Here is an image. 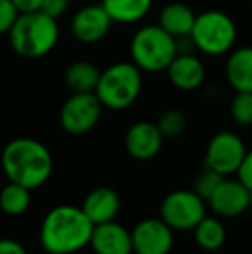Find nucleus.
Wrapping results in <instances>:
<instances>
[{"label":"nucleus","instance_id":"obj_22","mask_svg":"<svg viewBox=\"0 0 252 254\" xmlns=\"http://www.w3.org/2000/svg\"><path fill=\"white\" fill-rule=\"evenodd\" d=\"M31 204V190L19 184L9 182L0 190V209L9 216H19L26 213Z\"/></svg>","mask_w":252,"mask_h":254},{"label":"nucleus","instance_id":"obj_11","mask_svg":"<svg viewBox=\"0 0 252 254\" xmlns=\"http://www.w3.org/2000/svg\"><path fill=\"white\" fill-rule=\"evenodd\" d=\"M71 33L80 44L92 45L101 42L109 33L112 19L102 3H90L78 9L71 17Z\"/></svg>","mask_w":252,"mask_h":254},{"label":"nucleus","instance_id":"obj_7","mask_svg":"<svg viewBox=\"0 0 252 254\" xmlns=\"http://www.w3.org/2000/svg\"><path fill=\"white\" fill-rule=\"evenodd\" d=\"M102 111L104 106L95 92H73L62 104L59 121L66 133L80 137L90 133L97 127Z\"/></svg>","mask_w":252,"mask_h":254},{"label":"nucleus","instance_id":"obj_5","mask_svg":"<svg viewBox=\"0 0 252 254\" xmlns=\"http://www.w3.org/2000/svg\"><path fill=\"white\" fill-rule=\"evenodd\" d=\"M176 38L162 30L159 24H147L135 31L130 42L131 63L144 73L166 71L176 57Z\"/></svg>","mask_w":252,"mask_h":254},{"label":"nucleus","instance_id":"obj_3","mask_svg":"<svg viewBox=\"0 0 252 254\" xmlns=\"http://www.w3.org/2000/svg\"><path fill=\"white\" fill-rule=\"evenodd\" d=\"M10 49L26 59H40L55 49L61 37L57 19L42 10L19 14L9 31Z\"/></svg>","mask_w":252,"mask_h":254},{"label":"nucleus","instance_id":"obj_16","mask_svg":"<svg viewBox=\"0 0 252 254\" xmlns=\"http://www.w3.org/2000/svg\"><path fill=\"white\" fill-rule=\"evenodd\" d=\"M80 207L90 218L92 223L101 225L116 220L119 209H121V199L114 189L97 187L85 195Z\"/></svg>","mask_w":252,"mask_h":254},{"label":"nucleus","instance_id":"obj_26","mask_svg":"<svg viewBox=\"0 0 252 254\" xmlns=\"http://www.w3.org/2000/svg\"><path fill=\"white\" fill-rule=\"evenodd\" d=\"M17 16L19 12L10 0H0V35H9Z\"/></svg>","mask_w":252,"mask_h":254},{"label":"nucleus","instance_id":"obj_15","mask_svg":"<svg viewBox=\"0 0 252 254\" xmlns=\"http://www.w3.org/2000/svg\"><path fill=\"white\" fill-rule=\"evenodd\" d=\"M168 78L175 88L182 92H194L205 81V66L194 52L176 54L166 69Z\"/></svg>","mask_w":252,"mask_h":254},{"label":"nucleus","instance_id":"obj_29","mask_svg":"<svg viewBox=\"0 0 252 254\" xmlns=\"http://www.w3.org/2000/svg\"><path fill=\"white\" fill-rule=\"evenodd\" d=\"M0 254H28L24 246L14 239H0Z\"/></svg>","mask_w":252,"mask_h":254},{"label":"nucleus","instance_id":"obj_19","mask_svg":"<svg viewBox=\"0 0 252 254\" xmlns=\"http://www.w3.org/2000/svg\"><path fill=\"white\" fill-rule=\"evenodd\" d=\"M112 23L135 24L140 23L152 9L154 0H101Z\"/></svg>","mask_w":252,"mask_h":254},{"label":"nucleus","instance_id":"obj_27","mask_svg":"<svg viewBox=\"0 0 252 254\" xmlns=\"http://www.w3.org/2000/svg\"><path fill=\"white\" fill-rule=\"evenodd\" d=\"M71 0H44L42 2V12H45L47 16L54 17V19H61L64 14L69 9Z\"/></svg>","mask_w":252,"mask_h":254},{"label":"nucleus","instance_id":"obj_28","mask_svg":"<svg viewBox=\"0 0 252 254\" xmlns=\"http://www.w3.org/2000/svg\"><path fill=\"white\" fill-rule=\"evenodd\" d=\"M237 175H239V180L249 189V192L252 194V151H247Z\"/></svg>","mask_w":252,"mask_h":254},{"label":"nucleus","instance_id":"obj_18","mask_svg":"<svg viewBox=\"0 0 252 254\" xmlns=\"http://www.w3.org/2000/svg\"><path fill=\"white\" fill-rule=\"evenodd\" d=\"M195 16L197 14L187 3L171 2L161 9L157 24L162 30L168 31L169 35H173L175 38L187 37V35H190L192 28H194Z\"/></svg>","mask_w":252,"mask_h":254},{"label":"nucleus","instance_id":"obj_2","mask_svg":"<svg viewBox=\"0 0 252 254\" xmlns=\"http://www.w3.org/2000/svg\"><path fill=\"white\" fill-rule=\"evenodd\" d=\"M7 180L35 190L45 185L54 171V159L49 147L37 138L19 137L10 140L0 156Z\"/></svg>","mask_w":252,"mask_h":254},{"label":"nucleus","instance_id":"obj_6","mask_svg":"<svg viewBox=\"0 0 252 254\" xmlns=\"http://www.w3.org/2000/svg\"><path fill=\"white\" fill-rule=\"evenodd\" d=\"M237 24L223 10H204L195 16L190 37L195 51L205 56H223L233 51L237 44Z\"/></svg>","mask_w":252,"mask_h":254},{"label":"nucleus","instance_id":"obj_4","mask_svg":"<svg viewBox=\"0 0 252 254\" xmlns=\"http://www.w3.org/2000/svg\"><path fill=\"white\" fill-rule=\"evenodd\" d=\"M144 87V71L131 61H119L101 71L95 95L112 111L128 109L137 102Z\"/></svg>","mask_w":252,"mask_h":254},{"label":"nucleus","instance_id":"obj_23","mask_svg":"<svg viewBox=\"0 0 252 254\" xmlns=\"http://www.w3.org/2000/svg\"><path fill=\"white\" fill-rule=\"evenodd\" d=\"M157 128L161 130L164 138H176L185 131L187 128V116L180 109H168L159 116Z\"/></svg>","mask_w":252,"mask_h":254},{"label":"nucleus","instance_id":"obj_8","mask_svg":"<svg viewBox=\"0 0 252 254\" xmlns=\"http://www.w3.org/2000/svg\"><path fill=\"white\" fill-rule=\"evenodd\" d=\"M207 202L194 190H173L162 199L159 206V218L173 230H194L205 216Z\"/></svg>","mask_w":252,"mask_h":254},{"label":"nucleus","instance_id":"obj_24","mask_svg":"<svg viewBox=\"0 0 252 254\" xmlns=\"http://www.w3.org/2000/svg\"><path fill=\"white\" fill-rule=\"evenodd\" d=\"M230 116L240 127H252V92H235L230 102Z\"/></svg>","mask_w":252,"mask_h":254},{"label":"nucleus","instance_id":"obj_14","mask_svg":"<svg viewBox=\"0 0 252 254\" xmlns=\"http://www.w3.org/2000/svg\"><path fill=\"white\" fill-rule=\"evenodd\" d=\"M90 248L95 254H133L131 232L116 220L95 225Z\"/></svg>","mask_w":252,"mask_h":254},{"label":"nucleus","instance_id":"obj_10","mask_svg":"<svg viewBox=\"0 0 252 254\" xmlns=\"http://www.w3.org/2000/svg\"><path fill=\"white\" fill-rule=\"evenodd\" d=\"M173 228L161 218H145L131 230L135 254H169L175 235Z\"/></svg>","mask_w":252,"mask_h":254},{"label":"nucleus","instance_id":"obj_25","mask_svg":"<svg viewBox=\"0 0 252 254\" xmlns=\"http://www.w3.org/2000/svg\"><path fill=\"white\" fill-rule=\"evenodd\" d=\"M223 178H225L223 175L216 173L214 170H209V168L204 166L201 173L195 177L194 184H192V190H194L197 195H201V197L207 202V199L214 194L218 185L223 182Z\"/></svg>","mask_w":252,"mask_h":254},{"label":"nucleus","instance_id":"obj_1","mask_svg":"<svg viewBox=\"0 0 252 254\" xmlns=\"http://www.w3.org/2000/svg\"><path fill=\"white\" fill-rule=\"evenodd\" d=\"M94 227L80 206L61 204L45 214L40 227V246L49 254H74L90 246Z\"/></svg>","mask_w":252,"mask_h":254},{"label":"nucleus","instance_id":"obj_13","mask_svg":"<svg viewBox=\"0 0 252 254\" xmlns=\"http://www.w3.org/2000/svg\"><path fill=\"white\" fill-rule=\"evenodd\" d=\"M164 137L152 121H137L125 135L126 152L137 161H151L161 152Z\"/></svg>","mask_w":252,"mask_h":254},{"label":"nucleus","instance_id":"obj_30","mask_svg":"<svg viewBox=\"0 0 252 254\" xmlns=\"http://www.w3.org/2000/svg\"><path fill=\"white\" fill-rule=\"evenodd\" d=\"M14 3V7L17 9L19 14H26V12H35V10L42 9V2L44 0H10Z\"/></svg>","mask_w":252,"mask_h":254},{"label":"nucleus","instance_id":"obj_12","mask_svg":"<svg viewBox=\"0 0 252 254\" xmlns=\"http://www.w3.org/2000/svg\"><path fill=\"white\" fill-rule=\"evenodd\" d=\"M252 194L240 180L223 178L214 194L207 199V206L219 218H235L249 209Z\"/></svg>","mask_w":252,"mask_h":254},{"label":"nucleus","instance_id":"obj_9","mask_svg":"<svg viewBox=\"0 0 252 254\" xmlns=\"http://www.w3.org/2000/svg\"><path fill=\"white\" fill-rule=\"evenodd\" d=\"M246 154V144L235 131H218L205 147L204 166L223 177H228L239 171Z\"/></svg>","mask_w":252,"mask_h":254},{"label":"nucleus","instance_id":"obj_21","mask_svg":"<svg viewBox=\"0 0 252 254\" xmlns=\"http://www.w3.org/2000/svg\"><path fill=\"white\" fill-rule=\"evenodd\" d=\"M194 234L195 242L204 251H218L226 241V230L223 221L216 216H207V214L197 223Z\"/></svg>","mask_w":252,"mask_h":254},{"label":"nucleus","instance_id":"obj_17","mask_svg":"<svg viewBox=\"0 0 252 254\" xmlns=\"http://www.w3.org/2000/svg\"><path fill=\"white\" fill-rule=\"evenodd\" d=\"M225 74L235 92H252V47H239L230 52Z\"/></svg>","mask_w":252,"mask_h":254},{"label":"nucleus","instance_id":"obj_20","mask_svg":"<svg viewBox=\"0 0 252 254\" xmlns=\"http://www.w3.org/2000/svg\"><path fill=\"white\" fill-rule=\"evenodd\" d=\"M101 69L90 61H74L64 71V83L71 92H95Z\"/></svg>","mask_w":252,"mask_h":254}]
</instances>
